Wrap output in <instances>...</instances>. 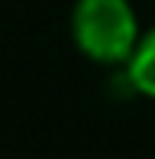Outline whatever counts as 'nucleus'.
Masks as SVG:
<instances>
[{
	"mask_svg": "<svg viewBox=\"0 0 155 159\" xmlns=\"http://www.w3.org/2000/svg\"><path fill=\"white\" fill-rule=\"evenodd\" d=\"M71 33L78 49L100 65H126L142 39L129 0H78Z\"/></svg>",
	"mask_w": 155,
	"mask_h": 159,
	"instance_id": "nucleus-1",
	"label": "nucleus"
},
{
	"mask_svg": "<svg viewBox=\"0 0 155 159\" xmlns=\"http://www.w3.org/2000/svg\"><path fill=\"white\" fill-rule=\"evenodd\" d=\"M126 81L136 94L155 101V30H149L139 39L136 52L126 62Z\"/></svg>",
	"mask_w": 155,
	"mask_h": 159,
	"instance_id": "nucleus-2",
	"label": "nucleus"
}]
</instances>
